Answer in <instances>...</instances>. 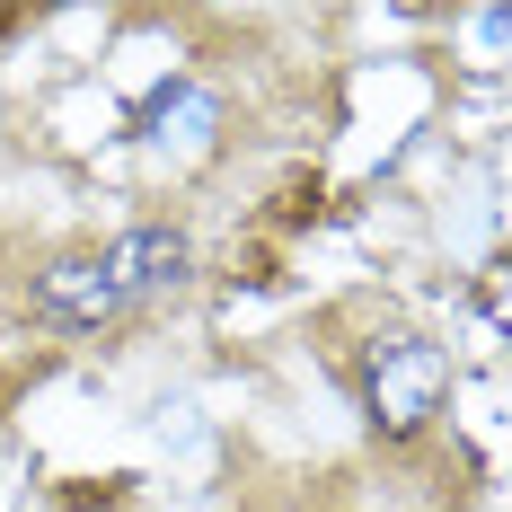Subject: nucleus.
<instances>
[{
    "mask_svg": "<svg viewBox=\"0 0 512 512\" xmlns=\"http://www.w3.org/2000/svg\"><path fill=\"white\" fill-rule=\"evenodd\" d=\"M142 124H151L168 151H195V142H212V124H221V98L195 89V80H168V89L142 106Z\"/></svg>",
    "mask_w": 512,
    "mask_h": 512,
    "instance_id": "nucleus-4",
    "label": "nucleus"
},
{
    "mask_svg": "<svg viewBox=\"0 0 512 512\" xmlns=\"http://www.w3.org/2000/svg\"><path fill=\"white\" fill-rule=\"evenodd\" d=\"M106 265H115V283H124V301L142 309L159 301V292H177L186 274H195V248H186V230H168V221H142V230H115V239H98Z\"/></svg>",
    "mask_w": 512,
    "mask_h": 512,
    "instance_id": "nucleus-3",
    "label": "nucleus"
},
{
    "mask_svg": "<svg viewBox=\"0 0 512 512\" xmlns=\"http://www.w3.org/2000/svg\"><path fill=\"white\" fill-rule=\"evenodd\" d=\"M36 318L71 327V336H89V327H115V318H133V301H124V283H115L106 248H53L45 265H36Z\"/></svg>",
    "mask_w": 512,
    "mask_h": 512,
    "instance_id": "nucleus-2",
    "label": "nucleus"
},
{
    "mask_svg": "<svg viewBox=\"0 0 512 512\" xmlns=\"http://www.w3.org/2000/svg\"><path fill=\"white\" fill-rule=\"evenodd\" d=\"M354 389H362V415L380 424V433H424L442 398H451V362L442 345L424 336V327H380L371 345H354Z\"/></svg>",
    "mask_w": 512,
    "mask_h": 512,
    "instance_id": "nucleus-1",
    "label": "nucleus"
}]
</instances>
